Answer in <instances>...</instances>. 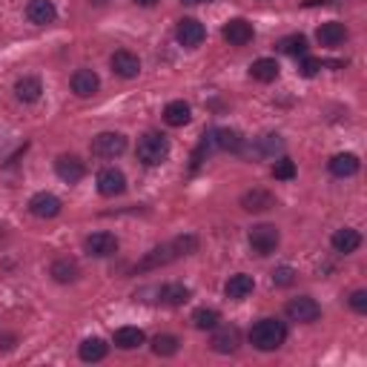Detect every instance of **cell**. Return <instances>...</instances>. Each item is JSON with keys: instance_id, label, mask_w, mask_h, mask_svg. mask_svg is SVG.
I'll return each instance as SVG.
<instances>
[{"instance_id": "1", "label": "cell", "mask_w": 367, "mask_h": 367, "mask_svg": "<svg viewBox=\"0 0 367 367\" xmlns=\"http://www.w3.org/2000/svg\"><path fill=\"white\" fill-rule=\"evenodd\" d=\"M284 339H287V327L279 319H261V321L253 324V330H250V341H253V347L256 350H264V353L279 350V347L284 344Z\"/></svg>"}, {"instance_id": "2", "label": "cell", "mask_w": 367, "mask_h": 367, "mask_svg": "<svg viewBox=\"0 0 367 367\" xmlns=\"http://www.w3.org/2000/svg\"><path fill=\"white\" fill-rule=\"evenodd\" d=\"M138 161L147 164V167H158L169 158V141H167V135L161 132H147L138 138Z\"/></svg>"}, {"instance_id": "3", "label": "cell", "mask_w": 367, "mask_h": 367, "mask_svg": "<svg viewBox=\"0 0 367 367\" xmlns=\"http://www.w3.org/2000/svg\"><path fill=\"white\" fill-rule=\"evenodd\" d=\"M279 244H281V233L273 224H256L250 229V247H253V253L270 256L279 250Z\"/></svg>"}, {"instance_id": "4", "label": "cell", "mask_w": 367, "mask_h": 367, "mask_svg": "<svg viewBox=\"0 0 367 367\" xmlns=\"http://www.w3.org/2000/svg\"><path fill=\"white\" fill-rule=\"evenodd\" d=\"M89 147H92V156H98V158H118L126 149V138L121 132H101V135H95Z\"/></svg>"}, {"instance_id": "5", "label": "cell", "mask_w": 367, "mask_h": 367, "mask_svg": "<svg viewBox=\"0 0 367 367\" xmlns=\"http://www.w3.org/2000/svg\"><path fill=\"white\" fill-rule=\"evenodd\" d=\"M287 316L293 319V321H299V324H313L321 316V307L310 296H299V299H290L287 301Z\"/></svg>"}, {"instance_id": "6", "label": "cell", "mask_w": 367, "mask_h": 367, "mask_svg": "<svg viewBox=\"0 0 367 367\" xmlns=\"http://www.w3.org/2000/svg\"><path fill=\"white\" fill-rule=\"evenodd\" d=\"M176 37H178V44H181V46L196 49V46L204 44L207 29H204V23L196 21V17H184V21H178V26H176Z\"/></svg>"}, {"instance_id": "7", "label": "cell", "mask_w": 367, "mask_h": 367, "mask_svg": "<svg viewBox=\"0 0 367 367\" xmlns=\"http://www.w3.org/2000/svg\"><path fill=\"white\" fill-rule=\"evenodd\" d=\"M95 184H98V192L104 198H115V196H121V192L126 189V178H124V172L121 169H115V167H106L98 172V178H95Z\"/></svg>"}, {"instance_id": "8", "label": "cell", "mask_w": 367, "mask_h": 367, "mask_svg": "<svg viewBox=\"0 0 367 367\" xmlns=\"http://www.w3.org/2000/svg\"><path fill=\"white\" fill-rule=\"evenodd\" d=\"M61 198L52 196V192H37V196L29 198V212L35 218H55L61 216Z\"/></svg>"}, {"instance_id": "9", "label": "cell", "mask_w": 367, "mask_h": 367, "mask_svg": "<svg viewBox=\"0 0 367 367\" xmlns=\"http://www.w3.org/2000/svg\"><path fill=\"white\" fill-rule=\"evenodd\" d=\"M109 66L112 72L118 75V78H138V72H141V61H138V55H132L126 49H118L112 57H109Z\"/></svg>"}, {"instance_id": "10", "label": "cell", "mask_w": 367, "mask_h": 367, "mask_svg": "<svg viewBox=\"0 0 367 367\" xmlns=\"http://www.w3.org/2000/svg\"><path fill=\"white\" fill-rule=\"evenodd\" d=\"M55 172H57V178L66 181V184H78L84 176H86V167L78 156H61L55 161Z\"/></svg>"}, {"instance_id": "11", "label": "cell", "mask_w": 367, "mask_h": 367, "mask_svg": "<svg viewBox=\"0 0 367 367\" xmlns=\"http://www.w3.org/2000/svg\"><path fill=\"white\" fill-rule=\"evenodd\" d=\"M86 253L95 256V258H106V256H115L118 253V238H115L112 233H92L86 241Z\"/></svg>"}, {"instance_id": "12", "label": "cell", "mask_w": 367, "mask_h": 367, "mask_svg": "<svg viewBox=\"0 0 367 367\" xmlns=\"http://www.w3.org/2000/svg\"><path fill=\"white\" fill-rule=\"evenodd\" d=\"M221 35H224V41L229 46H247L250 41H253V23H247V21H241V17H236V21L224 23Z\"/></svg>"}, {"instance_id": "13", "label": "cell", "mask_w": 367, "mask_h": 367, "mask_svg": "<svg viewBox=\"0 0 367 367\" xmlns=\"http://www.w3.org/2000/svg\"><path fill=\"white\" fill-rule=\"evenodd\" d=\"M98 89H101V78L92 69H78L72 75V92L78 95V98H92Z\"/></svg>"}, {"instance_id": "14", "label": "cell", "mask_w": 367, "mask_h": 367, "mask_svg": "<svg viewBox=\"0 0 367 367\" xmlns=\"http://www.w3.org/2000/svg\"><path fill=\"white\" fill-rule=\"evenodd\" d=\"M26 17H29V21H32L35 26H49V23H55L57 9H55L52 0H29Z\"/></svg>"}, {"instance_id": "15", "label": "cell", "mask_w": 367, "mask_h": 367, "mask_svg": "<svg viewBox=\"0 0 367 367\" xmlns=\"http://www.w3.org/2000/svg\"><path fill=\"white\" fill-rule=\"evenodd\" d=\"M241 207L247 212H267V209L276 207V196L267 189H247L241 196Z\"/></svg>"}, {"instance_id": "16", "label": "cell", "mask_w": 367, "mask_h": 367, "mask_svg": "<svg viewBox=\"0 0 367 367\" xmlns=\"http://www.w3.org/2000/svg\"><path fill=\"white\" fill-rule=\"evenodd\" d=\"M253 290H256V281H253V276H247V273L229 276V281L224 284L227 299H233V301H244L250 293H253Z\"/></svg>"}, {"instance_id": "17", "label": "cell", "mask_w": 367, "mask_h": 367, "mask_svg": "<svg viewBox=\"0 0 367 367\" xmlns=\"http://www.w3.org/2000/svg\"><path fill=\"white\" fill-rule=\"evenodd\" d=\"M238 330L236 327H216V333H212V350L216 353H236L238 350Z\"/></svg>"}, {"instance_id": "18", "label": "cell", "mask_w": 367, "mask_h": 367, "mask_svg": "<svg viewBox=\"0 0 367 367\" xmlns=\"http://www.w3.org/2000/svg\"><path fill=\"white\" fill-rule=\"evenodd\" d=\"M316 37H319L321 46H341L347 41V26L339 23V21H327V23L319 26Z\"/></svg>"}, {"instance_id": "19", "label": "cell", "mask_w": 367, "mask_h": 367, "mask_svg": "<svg viewBox=\"0 0 367 367\" xmlns=\"http://www.w3.org/2000/svg\"><path fill=\"white\" fill-rule=\"evenodd\" d=\"M359 247H361V236H359V229L341 227V229H336V233H333V250H336V253L350 256V253H356Z\"/></svg>"}, {"instance_id": "20", "label": "cell", "mask_w": 367, "mask_h": 367, "mask_svg": "<svg viewBox=\"0 0 367 367\" xmlns=\"http://www.w3.org/2000/svg\"><path fill=\"white\" fill-rule=\"evenodd\" d=\"M15 95L21 104H37L44 95V84H41V78H32L29 75V78H21L15 84Z\"/></svg>"}, {"instance_id": "21", "label": "cell", "mask_w": 367, "mask_h": 367, "mask_svg": "<svg viewBox=\"0 0 367 367\" xmlns=\"http://www.w3.org/2000/svg\"><path fill=\"white\" fill-rule=\"evenodd\" d=\"M327 167H330V172H333V176L336 178H350V176H356V172H359V158L353 156V152H339V156H333L330 158V164H327Z\"/></svg>"}, {"instance_id": "22", "label": "cell", "mask_w": 367, "mask_h": 367, "mask_svg": "<svg viewBox=\"0 0 367 367\" xmlns=\"http://www.w3.org/2000/svg\"><path fill=\"white\" fill-rule=\"evenodd\" d=\"M49 276H52L57 284H72V281H78L81 270H78V264H75L72 258H57V261L49 267Z\"/></svg>"}, {"instance_id": "23", "label": "cell", "mask_w": 367, "mask_h": 367, "mask_svg": "<svg viewBox=\"0 0 367 367\" xmlns=\"http://www.w3.org/2000/svg\"><path fill=\"white\" fill-rule=\"evenodd\" d=\"M212 144L224 152H241L244 149V138L238 129H216L212 132Z\"/></svg>"}, {"instance_id": "24", "label": "cell", "mask_w": 367, "mask_h": 367, "mask_svg": "<svg viewBox=\"0 0 367 367\" xmlns=\"http://www.w3.org/2000/svg\"><path fill=\"white\" fill-rule=\"evenodd\" d=\"M147 341L141 327H121V330H115V347H121V350H135V347H141Z\"/></svg>"}, {"instance_id": "25", "label": "cell", "mask_w": 367, "mask_h": 367, "mask_svg": "<svg viewBox=\"0 0 367 367\" xmlns=\"http://www.w3.org/2000/svg\"><path fill=\"white\" fill-rule=\"evenodd\" d=\"M250 78H256L261 84H270L279 78V64L273 61V57H258V61H253V66H250Z\"/></svg>"}, {"instance_id": "26", "label": "cell", "mask_w": 367, "mask_h": 367, "mask_svg": "<svg viewBox=\"0 0 367 367\" xmlns=\"http://www.w3.org/2000/svg\"><path fill=\"white\" fill-rule=\"evenodd\" d=\"M106 353H109V344L104 339H84L78 347V356L84 361H104Z\"/></svg>"}, {"instance_id": "27", "label": "cell", "mask_w": 367, "mask_h": 367, "mask_svg": "<svg viewBox=\"0 0 367 367\" xmlns=\"http://www.w3.org/2000/svg\"><path fill=\"white\" fill-rule=\"evenodd\" d=\"M189 118H192V109H189V104H184V101H172V104H167V109H164V121H167L169 126H187Z\"/></svg>"}, {"instance_id": "28", "label": "cell", "mask_w": 367, "mask_h": 367, "mask_svg": "<svg viewBox=\"0 0 367 367\" xmlns=\"http://www.w3.org/2000/svg\"><path fill=\"white\" fill-rule=\"evenodd\" d=\"M158 299H161L164 304H169V307H181V304L189 301V290H187L184 284H164V287L158 290Z\"/></svg>"}, {"instance_id": "29", "label": "cell", "mask_w": 367, "mask_h": 367, "mask_svg": "<svg viewBox=\"0 0 367 367\" xmlns=\"http://www.w3.org/2000/svg\"><path fill=\"white\" fill-rule=\"evenodd\" d=\"M172 258H176V250H172V244L169 247H156L152 253L138 264V270L144 273V270H156V267H164V264H169Z\"/></svg>"}, {"instance_id": "30", "label": "cell", "mask_w": 367, "mask_h": 367, "mask_svg": "<svg viewBox=\"0 0 367 367\" xmlns=\"http://www.w3.org/2000/svg\"><path fill=\"white\" fill-rule=\"evenodd\" d=\"M284 149V141H281V135H273V132H267L261 135V138L256 141V152L261 158H276V152Z\"/></svg>"}, {"instance_id": "31", "label": "cell", "mask_w": 367, "mask_h": 367, "mask_svg": "<svg viewBox=\"0 0 367 367\" xmlns=\"http://www.w3.org/2000/svg\"><path fill=\"white\" fill-rule=\"evenodd\" d=\"M221 321V313L212 310V307H198L196 313H192V324L198 327V330H216Z\"/></svg>"}, {"instance_id": "32", "label": "cell", "mask_w": 367, "mask_h": 367, "mask_svg": "<svg viewBox=\"0 0 367 367\" xmlns=\"http://www.w3.org/2000/svg\"><path fill=\"white\" fill-rule=\"evenodd\" d=\"M178 339L176 336H169V333H164V336H156V339H152V353H156V356H176L178 353Z\"/></svg>"}, {"instance_id": "33", "label": "cell", "mask_w": 367, "mask_h": 367, "mask_svg": "<svg viewBox=\"0 0 367 367\" xmlns=\"http://www.w3.org/2000/svg\"><path fill=\"white\" fill-rule=\"evenodd\" d=\"M279 49L284 55H293V57H304L307 55V37L304 35H290L279 44Z\"/></svg>"}, {"instance_id": "34", "label": "cell", "mask_w": 367, "mask_h": 367, "mask_svg": "<svg viewBox=\"0 0 367 367\" xmlns=\"http://www.w3.org/2000/svg\"><path fill=\"white\" fill-rule=\"evenodd\" d=\"M172 250H176V256H192L198 250V238L196 236H178L172 241Z\"/></svg>"}, {"instance_id": "35", "label": "cell", "mask_w": 367, "mask_h": 367, "mask_svg": "<svg viewBox=\"0 0 367 367\" xmlns=\"http://www.w3.org/2000/svg\"><path fill=\"white\" fill-rule=\"evenodd\" d=\"M273 178H276V181H290V178H296V164L290 161V158H279L276 167H273Z\"/></svg>"}, {"instance_id": "36", "label": "cell", "mask_w": 367, "mask_h": 367, "mask_svg": "<svg viewBox=\"0 0 367 367\" xmlns=\"http://www.w3.org/2000/svg\"><path fill=\"white\" fill-rule=\"evenodd\" d=\"M296 281V270L293 267H276L273 270V284L276 287H290Z\"/></svg>"}, {"instance_id": "37", "label": "cell", "mask_w": 367, "mask_h": 367, "mask_svg": "<svg viewBox=\"0 0 367 367\" xmlns=\"http://www.w3.org/2000/svg\"><path fill=\"white\" fill-rule=\"evenodd\" d=\"M319 69H321V61L319 57H301V64H299V72L304 75V78H313V75H319Z\"/></svg>"}, {"instance_id": "38", "label": "cell", "mask_w": 367, "mask_h": 367, "mask_svg": "<svg viewBox=\"0 0 367 367\" xmlns=\"http://www.w3.org/2000/svg\"><path fill=\"white\" fill-rule=\"evenodd\" d=\"M350 307L356 313H367V290H356L350 296Z\"/></svg>"}, {"instance_id": "39", "label": "cell", "mask_w": 367, "mask_h": 367, "mask_svg": "<svg viewBox=\"0 0 367 367\" xmlns=\"http://www.w3.org/2000/svg\"><path fill=\"white\" fill-rule=\"evenodd\" d=\"M135 3H138V6H144V9H149V6H156L158 0H135Z\"/></svg>"}, {"instance_id": "40", "label": "cell", "mask_w": 367, "mask_h": 367, "mask_svg": "<svg viewBox=\"0 0 367 367\" xmlns=\"http://www.w3.org/2000/svg\"><path fill=\"white\" fill-rule=\"evenodd\" d=\"M181 3H187V6H198V3H212V0H181Z\"/></svg>"}]
</instances>
